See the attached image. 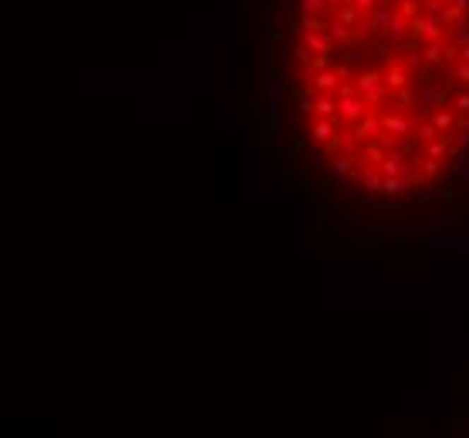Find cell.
<instances>
[{
	"instance_id": "6da1fadb",
	"label": "cell",
	"mask_w": 469,
	"mask_h": 438,
	"mask_svg": "<svg viewBox=\"0 0 469 438\" xmlns=\"http://www.w3.org/2000/svg\"><path fill=\"white\" fill-rule=\"evenodd\" d=\"M297 145L368 199L469 182V0H284Z\"/></svg>"
}]
</instances>
